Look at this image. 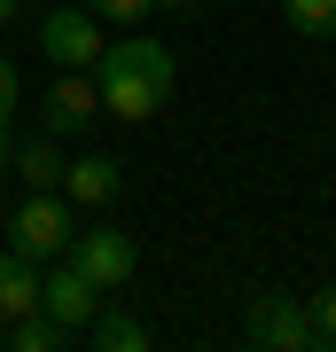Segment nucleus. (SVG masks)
<instances>
[{
    "instance_id": "obj_1",
    "label": "nucleus",
    "mask_w": 336,
    "mask_h": 352,
    "mask_svg": "<svg viewBox=\"0 0 336 352\" xmlns=\"http://www.w3.org/2000/svg\"><path fill=\"white\" fill-rule=\"evenodd\" d=\"M94 87H102V118H117V126H149V118L172 102L180 71H172V47H157V39L125 32L102 47L94 63Z\"/></svg>"
},
{
    "instance_id": "obj_7",
    "label": "nucleus",
    "mask_w": 336,
    "mask_h": 352,
    "mask_svg": "<svg viewBox=\"0 0 336 352\" xmlns=\"http://www.w3.org/2000/svg\"><path fill=\"white\" fill-rule=\"evenodd\" d=\"M39 118H47V133H87L94 118H102L94 71H55V87L39 94Z\"/></svg>"
},
{
    "instance_id": "obj_10",
    "label": "nucleus",
    "mask_w": 336,
    "mask_h": 352,
    "mask_svg": "<svg viewBox=\"0 0 336 352\" xmlns=\"http://www.w3.org/2000/svg\"><path fill=\"white\" fill-rule=\"evenodd\" d=\"M87 344H94V352H141V344H149V321H141V314H117V305H102V314L87 321Z\"/></svg>"
},
{
    "instance_id": "obj_6",
    "label": "nucleus",
    "mask_w": 336,
    "mask_h": 352,
    "mask_svg": "<svg viewBox=\"0 0 336 352\" xmlns=\"http://www.w3.org/2000/svg\"><path fill=\"white\" fill-rule=\"evenodd\" d=\"M39 314H55L71 337H87V321L102 314V289L78 274L71 258H55V274H39Z\"/></svg>"
},
{
    "instance_id": "obj_14",
    "label": "nucleus",
    "mask_w": 336,
    "mask_h": 352,
    "mask_svg": "<svg viewBox=\"0 0 336 352\" xmlns=\"http://www.w3.org/2000/svg\"><path fill=\"white\" fill-rule=\"evenodd\" d=\"M305 329H313V352H328V344H336V289L305 298Z\"/></svg>"
},
{
    "instance_id": "obj_18",
    "label": "nucleus",
    "mask_w": 336,
    "mask_h": 352,
    "mask_svg": "<svg viewBox=\"0 0 336 352\" xmlns=\"http://www.w3.org/2000/svg\"><path fill=\"white\" fill-rule=\"evenodd\" d=\"M8 149H16V133H0V180H8Z\"/></svg>"
},
{
    "instance_id": "obj_19",
    "label": "nucleus",
    "mask_w": 336,
    "mask_h": 352,
    "mask_svg": "<svg viewBox=\"0 0 336 352\" xmlns=\"http://www.w3.org/2000/svg\"><path fill=\"white\" fill-rule=\"evenodd\" d=\"M157 8H172V16H188V8H196V0H157Z\"/></svg>"
},
{
    "instance_id": "obj_17",
    "label": "nucleus",
    "mask_w": 336,
    "mask_h": 352,
    "mask_svg": "<svg viewBox=\"0 0 336 352\" xmlns=\"http://www.w3.org/2000/svg\"><path fill=\"white\" fill-rule=\"evenodd\" d=\"M16 8H24V0H0V32H8V24H16Z\"/></svg>"
},
{
    "instance_id": "obj_5",
    "label": "nucleus",
    "mask_w": 336,
    "mask_h": 352,
    "mask_svg": "<svg viewBox=\"0 0 336 352\" xmlns=\"http://www.w3.org/2000/svg\"><path fill=\"white\" fill-rule=\"evenodd\" d=\"M243 337L258 352H313V329H305V298H282V289H266V298H250V321Z\"/></svg>"
},
{
    "instance_id": "obj_11",
    "label": "nucleus",
    "mask_w": 336,
    "mask_h": 352,
    "mask_svg": "<svg viewBox=\"0 0 336 352\" xmlns=\"http://www.w3.org/2000/svg\"><path fill=\"white\" fill-rule=\"evenodd\" d=\"M8 173H24V188H63V149H55V133L8 149Z\"/></svg>"
},
{
    "instance_id": "obj_2",
    "label": "nucleus",
    "mask_w": 336,
    "mask_h": 352,
    "mask_svg": "<svg viewBox=\"0 0 336 352\" xmlns=\"http://www.w3.org/2000/svg\"><path fill=\"white\" fill-rule=\"evenodd\" d=\"M78 235V204L63 188H24V204L8 212V251L32 258V266H55Z\"/></svg>"
},
{
    "instance_id": "obj_4",
    "label": "nucleus",
    "mask_w": 336,
    "mask_h": 352,
    "mask_svg": "<svg viewBox=\"0 0 336 352\" xmlns=\"http://www.w3.org/2000/svg\"><path fill=\"white\" fill-rule=\"evenodd\" d=\"M102 47H110V39H102V16L87 8V0H78V8H47V16H39V55H47L55 71H94Z\"/></svg>"
},
{
    "instance_id": "obj_8",
    "label": "nucleus",
    "mask_w": 336,
    "mask_h": 352,
    "mask_svg": "<svg viewBox=\"0 0 336 352\" xmlns=\"http://www.w3.org/2000/svg\"><path fill=\"white\" fill-rule=\"evenodd\" d=\"M117 188H125V164H117V157H102V149H87V157L63 164V196H71L78 212H102V204H117Z\"/></svg>"
},
{
    "instance_id": "obj_13",
    "label": "nucleus",
    "mask_w": 336,
    "mask_h": 352,
    "mask_svg": "<svg viewBox=\"0 0 336 352\" xmlns=\"http://www.w3.org/2000/svg\"><path fill=\"white\" fill-rule=\"evenodd\" d=\"M282 24L298 39H336V0H282Z\"/></svg>"
},
{
    "instance_id": "obj_15",
    "label": "nucleus",
    "mask_w": 336,
    "mask_h": 352,
    "mask_svg": "<svg viewBox=\"0 0 336 352\" xmlns=\"http://www.w3.org/2000/svg\"><path fill=\"white\" fill-rule=\"evenodd\" d=\"M16 110H24V78H16V63L0 55V133H16Z\"/></svg>"
},
{
    "instance_id": "obj_9",
    "label": "nucleus",
    "mask_w": 336,
    "mask_h": 352,
    "mask_svg": "<svg viewBox=\"0 0 336 352\" xmlns=\"http://www.w3.org/2000/svg\"><path fill=\"white\" fill-rule=\"evenodd\" d=\"M24 314H39V266L0 251V321H24Z\"/></svg>"
},
{
    "instance_id": "obj_12",
    "label": "nucleus",
    "mask_w": 336,
    "mask_h": 352,
    "mask_svg": "<svg viewBox=\"0 0 336 352\" xmlns=\"http://www.w3.org/2000/svg\"><path fill=\"white\" fill-rule=\"evenodd\" d=\"M0 337H8V352H63L71 329H63L55 314H24V321H0Z\"/></svg>"
},
{
    "instance_id": "obj_3",
    "label": "nucleus",
    "mask_w": 336,
    "mask_h": 352,
    "mask_svg": "<svg viewBox=\"0 0 336 352\" xmlns=\"http://www.w3.org/2000/svg\"><path fill=\"white\" fill-rule=\"evenodd\" d=\"M63 258H71V266H78V274H87L94 289H125V282L141 274V243L125 235V227H110V219H102V227H78Z\"/></svg>"
},
{
    "instance_id": "obj_16",
    "label": "nucleus",
    "mask_w": 336,
    "mask_h": 352,
    "mask_svg": "<svg viewBox=\"0 0 336 352\" xmlns=\"http://www.w3.org/2000/svg\"><path fill=\"white\" fill-rule=\"evenodd\" d=\"M87 8L102 16V24H149V8H157V0H87Z\"/></svg>"
}]
</instances>
